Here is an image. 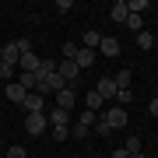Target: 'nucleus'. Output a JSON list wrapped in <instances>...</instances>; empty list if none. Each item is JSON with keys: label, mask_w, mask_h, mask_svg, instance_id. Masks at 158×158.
<instances>
[{"label": "nucleus", "mask_w": 158, "mask_h": 158, "mask_svg": "<svg viewBox=\"0 0 158 158\" xmlns=\"http://www.w3.org/2000/svg\"><path fill=\"white\" fill-rule=\"evenodd\" d=\"M67 88V81L60 77V74H39V95H56V91H63Z\"/></svg>", "instance_id": "1"}, {"label": "nucleus", "mask_w": 158, "mask_h": 158, "mask_svg": "<svg viewBox=\"0 0 158 158\" xmlns=\"http://www.w3.org/2000/svg\"><path fill=\"white\" fill-rule=\"evenodd\" d=\"M46 123H49V116H46V113H28V116H25V130H28L32 137L46 134Z\"/></svg>", "instance_id": "2"}, {"label": "nucleus", "mask_w": 158, "mask_h": 158, "mask_svg": "<svg viewBox=\"0 0 158 158\" xmlns=\"http://www.w3.org/2000/svg\"><path fill=\"white\" fill-rule=\"evenodd\" d=\"M102 119H106V123L113 127V130H119V127H127V109H123V106H109Z\"/></svg>", "instance_id": "3"}, {"label": "nucleus", "mask_w": 158, "mask_h": 158, "mask_svg": "<svg viewBox=\"0 0 158 158\" xmlns=\"http://www.w3.org/2000/svg\"><path fill=\"white\" fill-rule=\"evenodd\" d=\"M56 74L67 81V85H77V74H81V70H77L74 60H60V63H56Z\"/></svg>", "instance_id": "4"}, {"label": "nucleus", "mask_w": 158, "mask_h": 158, "mask_svg": "<svg viewBox=\"0 0 158 158\" xmlns=\"http://www.w3.org/2000/svg\"><path fill=\"white\" fill-rule=\"evenodd\" d=\"M74 102H77V91H74V85H67L63 91H56V109H74Z\"/></svg>", "instance_id": "5"}, {"label": "nucleus", "mask_w": 158, "mask_h": 158, "mask_svg": "<svg viewBox=\"0 0 158 158\" xmlns=\"http://www.w3.org/2000/svg\"><path fill=\"white\" fill-rule=\"evenodd\" d=\"M95 91H98V95L106 98V102H113L119 88H116V81H113V77H98V85H95Z\"/></svg>", "instance_id": "6"}, {"label": "nucleus", "mask_w": 158, "mask_h": 158, "mask_svg": "<svg viewBox=\"0 0 158 158\" xmlns=\"http://www.w3.org/2000/svg\"><path fill=\"white\" fill-rule=\"evenodd\" d=\"M25 113H42V106H46V95H39V91H32V95H25Z\"/></svg>", "instance_id": "7"}, {"label": "nucleus", "mask_w": 158, "mask_h": 158, "mask_svg": "<svg viewBox=\"0 0 158 158\" xmlns=\"http://www.w3.org/2000/svg\"><path fill=\"white\" fill-rule=\"evenodd\" d=\"M74 63H77V70H88L91 63H95V53L85 49V46H77V56H74Z\"/></svg>", "instance_id": "8"}, {"label": "nucleus", "mask_w": 158, "mask_h": 158, "mask_svg": "<svg viewBox=\"0 0 158 158\" xmlns=\"http://www.w3.org/2000/svg\"><path fill=\"white\" fill-rule=\"evenodd\" d=\"M109 18H113L116 25H123L127 18H130V7H127V0H116V4H113V11H109Z\"/></svg>", "instance_id": "9"}, {"label": "nucleus", "mask_w": 158, "mask_h": 158, "mask_svg": "<svg viewBox=\"0 0 158 158\" xmlns=\"http://www.w3.org/2000/svg\"><path fill=\"white\" fill-rule=\"evenodd\" d=\"M18 60H21L18 42H7V46H4V63H7V67H18Z\"/></svg>", "instance_id": "10"}, {"label": "nucleus", "mask_w": 158, "mask_h": 158, "mask_svg": "<svg viewBox=\"0 0 158 158\" xmlns=\"http://www.w3.org/2000/svg\"><path fill=\"white\" fill-rule=\"evenodd\" d=\"M18 67H21L25 74H35V70H39V56H35V53H21V60H18Z\"/></svg>", "instance_id": "11"}, {"label": "nucleus", "mask_w": 158, "mask_h": 158, "mask_svg": "<svg viewBox=\"0 0 158 158\" xmlns=\"http://www.w3.org/2000/svg\"><path fill=\"white\" fill-rule=\"evenodd\" d=\"M4 95L11 98V102H18V106H21V102H25V95H28V91H25L21 85H18V81H11V85L4 88Z\"/></svg>", "instance_id": "12"}, {"label": "nucleus", "mask_w": 158, "mask_h": 158, "mask_svg": "<svg viewBox=\"0 0 158 158\" xmlns=\"http://www.w3.org/2000/svg\"><path fill=\"white\" fill-rule=\"evenodd\" d=\"M102 106H106V98H102L98 91H88V98H85V109H88V113H95V116H98V109H102Z\"/></svg>", "instance_id": "13"}, {"label": "nucleus", "mask_w": 158, "mask_h": 158, "mask_svg": "<svg viewBox=\"0 0 158 158\" xmlns=\"http://www.w3.org/2000/svg\"><path fill=\"white\" fill-rule=\"evenodd\" d=\"M49 123H53V127H67V123H70V113H67V109H56V106H53Z\"/></svg>", "instance_id": "14"}, {"label": "nucleus", "mask_w": 158, "mask_h": 158, "mask_svg": "<svg viewBox=\"0 0 158 158\" xmlns=\"http://www.w3.org/2000/svg\"><path fill=\"white\" fill-rule=\"evenodd\" d=\"M18 85H21L25 91H35V88H39V74H25V70H21V77H18Z\"/></svg>", "instance_id": "15"}, {"label": "nucleus", "mask_w": 158, "mask_h": 158, "mask_svg": "<svg viewBox=\"0 0 158 158\" xmlns=\"http://www.w3.org/2000/svg\"><path fill=\"white\" fill-rule=\"evenodd\" d=\"M102 53H106V56H119V39H106V35H102V46H98Z\"/></svg>", "instance_id": "16"}, {"label": "nucleus", "mask_w": 158, "mask_h": 158, "mask_svg": "<svg viewBox=\"0 0 158 158\" xmlns=\"http://www.w3.org/2000/svg\"><path fill=\"white\" fill-rule=\"evenodd\" d=\"M134 98H137V95H134V88H119V91H116V106H123V109H127Z\"/></svg>", "instance_id": "17"}, {"label": "nucleus", "mask_w": 158, "mask_h": 158, "mask_svg": "<svg viewBox=\"0 0 158 158\" xmlns=\"http://www.w3.org/2000/svg\"><path fill=\"white\" fill-rule=\"evenodd\" d=\"M98 46H102V35H98V32H85V49H91V53H95Z\"/></svg>", "instance_id": "18"}, {"label": "nucleus", "mask_w": 158, "mask_h": 158, "mask_svg": "<svg viewBox=\"0 0 158 158\" xmlns=\"http://www.w3.org/2000/svg\"><path fill=\"white\" fill-rule=\"evenodd\" d=\"M137 49H155V35L151 32H141V35H137Z\"/></svg>", "instance_id": "19"}, {"label": "nucleus", "mask_w": 158, "mask_h": 158, "mask_svg": "<svg viewBox=\"0 0 158 158\" xmlns=\"http://www.w3.org/2000/svg\"><path fill=\"white\" fill-rule=\"evenodd\" d=\"M113 81H116V88H130V81H134V70H119Z\"/></svg>", "instance_id": "20"}, {"label": "nucleus", "mask_w": 158, "mask_h": 158, "mask_svg": "<svg viewBox=\"0 0 158 158\" xmlns=\"http://www.w3.org/2000/svg\"><path fill=\"white\" fill-rule=\"evenodd\" d=\"M127 7H130V14H144L148 11V0H127Z\"/></svg>", "instance_id": "21"}, {"label": "nucleus", "mask_w": 158, "mask_h": 158, "mask_svg": "<svg viewBox=\"0 0 158 158\" xmlns=\"http://www.w3.org/2000/svg\"><path fill=\"white\" fill-rule=\"evenodd\" d=\"M123 25H127V28H130V32H137V35H141V32H144V28H141V14H130V18H127V21H123Z\"/></svg>", "instance_id": "22"}, {"label": "nucleus", "mask_w": 158, "mask_h": 158, "mask_svg": "<svg viewBox=\"0 0 158 158\" xmlns=\"http://www.w3.org/2000/svg\"><path fill=\"white\" fill-rule=\"evenodd\" d=\"M95 134H98V137H109V134H113V127H109L106 119H95Z\"/></svg>", "instance_id": "23"}, {"label": "nucleus", "mask_w": 158, "mask_h": 158, "mask_svg": "<svg viewBox=\"0 0 158 158\" xmlns=\"http://www.w3.org/2000/svg\"><path fill=\"white\" fill-rule=\"evenodd\" d=\"M35 74H56V63H53V60H39V70H35Z\"/></svg>", "instance_id": "24"}, {"label": "nucleus", "mask_w": 158, "mask_h": 158, "mask_svg": "<svg viewBox=\"0 0 158 158\" xmlns=\"http://www.w3.org/2000/svg\"><path fill=\"white\" fill-rule=\"evenodd\" d=\"M123 148H127L130 155H137V151H141V137H127V144H123Z\"/></svg>", "instance_id": "25"}, {"label": "nucleus", "mask_w": 158, "mask_h": 158, "mask_svg": "<svg viewBox=\"0 0 158 158\" xmlns=\"http://www.w3.org/2000/svg\"><path fill=\"white\" fill-rule=\"evenodd\" d=\"M53 137H56V141H67V137H70V127H53Z\"/></svg>", "instance_id": "26"}, {"label": "nucleus", "mask_w": 158, "mask_h": 158, "mask_svg": "<svg viewBox=\"0 0 158 158\" xmlns=\"http://www.w3.org/2000/svg\"><path fill=\"white\" fill-rule=\"evenodd\" d=\"M74 56H77V46L67 42V46H63V60H74Z\"/></svg>", "instance_id": "27"}, {"label": "nucleus", "mask_w": 158, "mask_h": 158, "mask_svg": "<svg viewBox=\"0 0 158 158\" xmlns=\"http://www.w3.org/2000/svg\"><path fill=\"white\" fill-rule=\"evenodd\" d=\"M56 11H60V14H67V11H74V0H56Z\"/></svg>", "instance_id": "28"}, {"label": "nucleus", "mask_w": 158, "mask_h": 158, "mask_svg": "<svg viewBox=\"0 0 158 158\" xmlns=\"http://www.w3.org/2000/svg\"><path fill=\"white\" fill-rule=\"evenodd\" d=\"M7 158H25V148H11V151H7Z\"/></svg>", "instance_id": "29"}, {"label": "nucleus", "mask_w": 158, "mask_h": 158, "mask_svg": "<svg viewBox=\"0 0 158 158\" xmlns=\"http://www.w3.org/2000/svg\"><path fill=\"white\" fill-rule=\"evenodd\" d=\"M113 158H130V151H127V148H116V151H113Z\"/></svg>", "instance_id": "30"}, {"label": "nucleus", "mask_w": 158, "mask_h": 158, "mask_svg": "<svg viewBox=\"0 0 158 158\" xmlns=\"http://www.w3.org/2000/svg\"><path fill=\"white\" fill-rule=\"evenodd\" d=\"M148 113H151V116H158V98H151V106H148Z\"/></svg>", "instance_id": "31"}, {"label": "nucleus", "mask_w": 158, "mask_h": 158, "mask_svg": "<svg viewBox=\"0 0 158 158\" xmlns=\"http://www.w3.org/2000/svg\"><path fill=\"white\" fill-rule=\"evenodd\" d=\"M130 158H144V151H137V155H130Z\"/></svg>", "instance_id": "32"}, {"label": "nucleus", "mask_w": 158, "mask_h": 158, "mask_svg": "<svg viewBox=\"0 0 158 158\" xmlns=\"http://www.w3.org/2000/svg\"><path fill=\"white\" fill-rule=\"evenodd\" d=\"M0 63H4V46H0Z\"/></svg>", "instance_id": "33"}]
</instances>
